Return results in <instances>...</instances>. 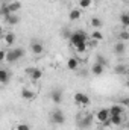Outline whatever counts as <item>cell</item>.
I'll list each match as a JSON object with an SVG mask.
<instances>
[{
  "label": "cell",
  "instance_id": "d6986e66",
  "mask_svg": "<svg viewBox=\"0 0 129 130\" xmlns=\"http://www.w3.org/2000/svg\"><path fill=\"white\" fill-rule=\"evenodd\" d=\"M91 124H93V115H87L82 121H81V127L82 129H88V127H91Z\"/></svg>",
  "mask_w": 129,
  "mask_h": 130
},
{
  "label": "cell",
  "instance_id": "6da1fadb",
  "mask_svg": "<svg viewBox=\"0 0 129 130\" xmlns=\"http://www.w3.org/2000/svg\"><path fill=\"white\" fill-rule=\"evenodd\" d=\"M24 55H26V53H24V48H21V47L11 48V50L8 52V55H6V62H8V64L17 62V61H20Z\"/></svg>",
  "mask_w": 129,
  "mask_h": 130
},
{
  "label": "cell",
  "instance_id": "7c38bea8",
  "mask_svg": "<svg viewBox=\"0 0 129 130\" xmlns=\"http://www.w3.org/2000/svg\"><path fill=\"white\" fill-rule=\"evenodd\" d=\"M126 52V44L123 42V41H119V42H115V45H114V53L115 55H123Z\"/></svg>",
  "mask_w": 129,
  "mask_h": 130
},
{
  "label": "cell",
  "instance_id": "f546056e",
  "mask_svg": "<svg viewBox=\"0 0 129 130\" xmlns=\"http://www.w3.org/2000/svg\"><path fill=\"white\" fill-rule=\"evenodd\" d=\"M91 3H93V0H79V6H81L82 9L90 8V6H91Z\"/></svg>",
  "mask_w": 129,
  "mask_h": 130
},
{
  "label": "cell",
  "instance_id": "9a60e30c",
  "mask_svg": "<svg viewBox=\"0 0 129 130\" xmlns=\"http://www.w3.org/2000/svg\"><path fill=\"white\" fill-rule=\"evenodd\" d=\"M67 68H68L70 71H76V70L79 68V61H78L76 58H68V61H67Z\"/></svg>",
  "mask_w": 129,
  "mask_h": 130
},
{
  "label": "cell",
  "instance_id": "9c48e42d",
  "mask_svg": "<svg viewBox=\"0 0 129 130\" xmlns=\"http://www.w3.org/2000/svg\"><path fill=\"white\" fill-rule=\"evenodd\" d=\"M123 112H125V106H122V104H112L109 107V115L111 117H114V115H123Z\"/></svg>",
  "mask_w": 129,
  "mask_h": 130
},
{
  "label": "cell",
  "instance_id": "30bf717a",
  "mask_svg": "<svg viewBox=\"0 0 129 130\" xmlns=\"http://www.w3.org/2000/svg\"><path fill=\"white\" fill-rule=\"evenodd\" d=\"M6 5H8L11 14H17V12L21 9V2H18V0H12V2H9V3H6Z\"/></svg>",
  "mask_w": 129,
  "mask_h": 130
},
{
  "label": "cell",
  "instance_id": "83f0119b",
  "mask_svg": "<svg viewBox=\"0 0 129 130\" xmlns=\"http://www.w3.org/2000/svg\"><path fill=\"white\" fill-rule=\"evenodd\" d=\"M71 35H73V32H71L68 27L61 29V36H62V38H65V39H70V38H71Z\"/></svg>",
  "mask_w": 129,
  "mask_h": 130
},
{
  "label": "cell",
  "instance_id": "44dd1931",
  "mask_svg": "<svg viewBox=\"0 0 129 130\" xmlns=\"http://www.w3.org/2000/svg\"><path fill=\"white\" fill-rule=\"evenodd\" d=\"M90 24H91L94 29H100V27L103 26V21H102V18H99V17H93V18L90 20Z\"/></svg>",
  "mask_w": 129,
  "mask_h": 130
},
{
  "label": "cell",
  "instance_id": "7402d4cb",
  "mask_svg": "<svg viewBox=\"0 0 129 130\" xmlns=\"http://www.w3.org/2000/svg\"><path fill=\"white\" fill-rule=\"evenodd\" d=\"M120 24H122L123 27H129V12L120 14Z\"/></svg>",
  "mask_w": 129,
  "mask_h": 130
},
{
  "label": "cell",
  "instance_id": "5bb4252c",
  "mask_svg": "<svg viewBox=\"0 0 129 130\" xmlns=\"http://www.w3.org/2000/svg\"><path fill=\"white\" fill-rule=\"evenodd\" d=\"M20 95H21V98H24V100L31 101V100L35 98V92L31 91V89H28V88H23V89H21V92H20Z\"/></svg>",
  "mask_w": 129,
  "mask_h": 130
},
{
  "label": "cell",
  "instance_id": "2e32d148",
  "mask_svg": "<svg viewBox=\"0 0 129 130\" xmlns=\"http://www.w3.org/2000/svg\"><path fill=\"white\" fill-rule=\"evenodd\" d=\"M103 71H105V67H103V65H99V64L94 62V65L91 67V74H93V76H102Z\"/></svg>",
  "mask_w": 129,
  "mask_h": 130
},
{
  "label": "cell",
  "instance_id": "603a6c76",
  "mask_svg": "<svg viewBox=\"0 0 129 130\" xmlns=\"http://www.w3.org/2000/svg\"><path fill=\"white\" fill-rule=\"evenodd\" d=\"M0 15L3 17V20H6V18L11 15V11H9V8H8V5H6V3H3V5H2V9H0Z\"/></svg>",
  "mask_w": 129,
  "mask_h": 130
},
{
  "label": "cell",
  "instance_id": "4316f807",
  "mask_svg": "<svg viewBox=\"0 0 129 130\" xmlns=\"http://www.w3.org/2000/svg\"><path fill=\"white\" fill-rule=\"evenodd\" d=\"M119 41H123V42H126V41H129V32L128 30H122V32L119 33Z\"/></svg>",
  "mask_w": 129,
  "mask_h": 130
},
{
  "label": "cell",
  "instance_id": "e575fe53",
  "mask_svg": "<svg viewBox=\"0 0 129 130\" xmlns=\"http://www.w3.org/2000/svg\"><path fill=\"white\" fill-rule=\"evenodd\" d=\"M9 2H12V0H3V3H9Z\"/></svg>",
  "mask_w": 129,
  "mask_h": 130
},
{
  "label": "cell",
  "instance_id": "52a82bcc",
  "mask_svg": "<svg viewBox=\"0 0 129 130\" xmlns=\"http://www.w3.org/2000/svg\"><path fill=\"white\" fill-rule=\"evenodd\" d=\"M31 52H32L33 55H43L44 53V45H43V42L41 41H38V39H32L31 41Z\"/></svg>",
  "mask_w": 129,
  "mask_h": 130
},
{
  "label": "cell",
  "instance_id": "cb8c5ba5",
  "mask_svg": "<svg viewBox=\"0 0 129 130\" xmlns=\"http://www.w3.org/2000/svg\"><path fill=\"white\" fill-rule=\"evenodd\" d=\"M111 123H112V126H122L123 124V117L122 115H114V117H111Z\"/></svg>",
  "mask_w": 129,
  "mask_h": 130
},
{
  "label": "cell",
  "instance_id": "277c9868",
  "mask_svg": "<svg viewBox=\"0 0 129 130\" xmlns=\"http://www.w3.org/2000/svg\"><path fill=\"white\" fill-rule=\"evenodd\" d=\"M73 100H74V103L76 104H81V106H90V103H91V98H90V95H87V94H84V92H76L74 94V97H73Z\"/></svg>",
  "mask_w": 129,
  "mask_h": 130
},
{
  "label": "cell",
  "instance_id": "d4e9b609",
  "mask_svg": "<svg viewBox=\"0 0 129 130\" xmlns=\"http://www.w3.org/2000/svg\"><path fill=\"white\" fill-rule=\"evenodd\" d=\"M96 64H99V65H103V67H106V65H108V61H106V58H105L103 55L97 53V55H96Z\"/></svg>",
  "mask_w": 129,
  "mask_h": 130
},
{
  "label": "cell",
  "instance_id": "3957f363",
  "mask_svg": "<svg viewBox=\"0 0 129 130\" xmlns=\"http://www.w3.org/2000/svg\"><path fill=\"white\" fill-rule=\"evenodd\" d=\"M50 121L53 123V124H58V126H62L65 123V113L62 110H53L52 113H50Z\"/></svg>",
  "mask_w": 129,
  "mask_h": 130
},
{
  "label": "cell",
  "instance_id": "ffe728a7",
  "mask_svg": "<svg viewBox=\"0 0 129 130\" xmlns=\"http://www.w3.org/2000/svg\"><path fill=\"white\" fill-rule=\"evenodd\" d=\"M81 15H82L81 9H71V11H70V14H68V17H70V20H71V21L79 20V18H81Z\"/></svg>",
  "mask_w": 129,
  "mask_h": 130
},
{
  "label": "cell",
  "instance_id": "d590c367",
  "mask_svg": "<svg viewBox=\"0 0 129 130\" xmlns=\"http://www.w3.org/2000/svg\"><path fill=\"white\" fill-rule=\"evenodd\" d=\"M126 76H128V80H129V70H128V74H126Z\"/></svg>",
  "mask_w": 129,
  "mask_h": 130
},
{
  "label": "cell",
  "instance_id": "ac0fdd59",
  "mask_svg": "<svg viewBox=\"0 0 129 130\" xmlns=\"http://www.w3.org/2000/svg\"><path fill=\"white\" fill-rule=\"evenodd\" d=\"M114 73L119 74V76H123V74H128V68H126V65H123V64H117V65H114Z\"/></svg>",
  "mask_w": 129,
  "mask_h": 130
},
{
  "label": "cell",
  "instance_id": "4fadbf2b",
  "mask_svg": "<svg viewBox=\"0 0 129 130\" xmlns=\"http://www.w3.org/2000/svg\"><path fill=\"white\" fill-rule=\"evenodd\" d=\"M9 77H11V73L6 70V68H2L0 70V83L2 85H6L9 82Z\"/></svg>",
  "mask_w": 129,
  "mask_h": 130
},
{
  "label": "cell",
  "instance_id": "f1b7e54d",
  "mask_svg": "<svg viewBox=\"0 0 129 130\" xmlns=\"http://www.w3.org/2000/svg\"><path fill=\"white\" fill-rule=\"evenodd\" d=\"M76 48V52L78 53H85L87 52V48H88V42H82V44H79L78 47H74Z\"/></svg>",
  "mask_w": 129,
  "mask_h": 130
},
{
  "label": "cell",
  "instance_id": "7a4b0ae2",
  "mask_svg": "<svg viewBox=\"0 0 129 130\" xmlns=\"http://www.w3.org/2000/svg\"><path fill=\"white\" fill-rule=\"evenodd\" d=\"M87 39H88V35L84 32V30H76V32H73L71 38H70L68 41H70V44H71L73 47H78L79 44L87 42Z\"/></svg>",
  "mask_w": 129,
  "mask_h": 130
},
{
  "label": "cell",
  "instance_id": "8fae6325",
  "mask_svg": "<svg viewBox=\"0 0 129 130\" xmlns=\"http://www.w3.org/2000/svg\"><path fill=\"white\" fill-rule=\"evenodd\" d=\"M15 39H17V36H15L14 32H8V33L3 35V41H5L6 45H12V44L15 42Z\"/></svg>",
  "mask_w": 129,
  "mask_h": 130
},
{
  "label": "cell",
  "instance_id": "1f68e13d",
  "mask_svg": "<svg viewBox=\"0 0 129 130\" xmlns=\"http://www.w3.org/2000/svg\"><path fill=\"white\" fill-rule=\"evenodd\" d=\"M120 104L122 106H125V107H129V97H125L120 100Z\"/></svg>",
  "mask_w": 129,
  "mask_h": 130
},
{
  "label": "cell",
  "instance_id": "836d02e7",
  "mask_svg": "<svg viewBox=\"0 0 129 130\" xmlns=\"http://www.w3.org/2000/svg\"><path fill=\"white\" fill-rule=\"evenodd\" d=\"M102 124H103V127H109V126H112L111 118H109V120H106V121H105V123H102Z\"/></svg>",
  "mask_w": 129,
  "mask_h": 130
},
{
  "label": "cell",
  "instance_id": "484cf974",
  "mask_svg": "<svg viewBox=\"0 0 129 130\" xmlns=\"http://www.w3.org/2000/svg\"><path fill=\"white\" fill-rule=\"evenodd\" d=\"M91 38H93L94 41H102V39H103V35H102V32H100L99 29H94L93 33H91Z\"/></svg>",
  "mask_w": 129,
  "mask_h": 130
},
{
  "label": "cell",
  "instance_id": "4dcf8cb0",
  "mask_svg": "<svg viewBox=\"0 0 129 130\" xmlns=\"http://www.w3.org/2000/svg\"><path fill=\"white\" fill-rule=\"evenodd\" d=\"M15 130H31V127H29V124H24L23 123V124H18Z\"/></svg>",
  "mask_w": 129,
  "mask_h": 130
},
{
  "label": "cell",
  "instance_id": "d6a6232c",
  "mask_svg": "<svg viewBox=\"0 0 129 130\" xmlns=\"http://www.w3.org/2000/svg\"><path fill=\"white\" fill-rule=\"evenodd\" d=\"M6 55H8V52H5V50L0 52V62H5L6 61Z\"/></svg>",
  "mask_w": 129,
  "mask_h": 130
},
{
  "label": "cell",
  "instance_id": "8992f818",
  "mask_svg": "<svg viewBox=\"0 0 129 130\" xmlns=\"http://www.w3.org/2000/svg\"><path fill=\"white\" fill-rule=\"evenodd\" d=\"M50 98H52V101H53L55 104H61V103H62V98H64V89H62V88H55V89H52Z\"/></svg>",
  "mask_w": 129,
  "mask_h": 130
},
{
  "label": "cell",
  "instance_id": "e0dca14e",
  "mask_svg": "<svg viewBox=\"0 0 129 130\" xmlns=\"http://www.w3.org/2000/svg\"><path fill=\"white\" fill-rule=\"evenodd\" d=\"M5 21H6L9 26H17V24L20 23V17H18L17 14H11V15H9Z\"/></svg>",
  "mask_w": 129,
  "mask_h": 130
},
{
  "label": "cell",
  "instance_id": "ba28073f",
  "mask_svg": "<svg viewBox=\"0 0 129 130\" xmlns=\"http://www.w3.org/2000/svg\"><path fill=\"white\" fill-rule=\"evenodd\" d=\"M96 118H97L99 123H105L106 120H109V118H111V115H109V109H100V110L97 112Z\"/></svg>",
  "mask_w": 129,
  "mask_h": 130
},
{
  "label": "cell",
  "instance_id": "5b68a950",
  "mask_svg": "<svg viewBox=\"0 0 129 130\" xmlns=\"http://www.w3.org/2000/svg\"><path fill=\"white\" fill-rule=\"evenodd\" d=\"M24 74L26 76H29L32 80H40L41 77H43V71L40 70V68H36V67H29V68H26L24 70Z\"/></svg>",
  "mask_w": 129,
  "mask_h": 130
},
{
  "label": "cell",
  "instance_id": "8d00e7d4",
  "mask_svg": "<svg viewBox=\"0 0 129 130\" xmlns=\"http://www.w3.org/2000/svg\"><path fill=\"white\" fill-rule=\"evenodd\" d=\"M122 2H129V0H122Z\"/></svg>",
  "mask_w": 129,
  "mask_h": 130
}]
</instances>
